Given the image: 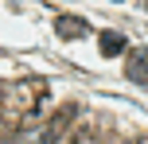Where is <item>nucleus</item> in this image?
Masks as SVG:
<instances>
[{"instance_id": "1", "label": "nucleus", "mask_w": 148, "mask_h": 144, "mask_svg": "<svg viewBox=\"0 0 148 144\" xmlns=\"http://www.w3.org/2000/svg\"><path fill=\"white\" fill-rule=\"evenodd\" d=\"M51 86L43 78H20L8 90H0V132H12L27 117H39V101H47Z\"/></svg>"}, {"instance_id": "2", "label": "nucleus", "mask_w": 148, "mask_h": 144, "mask_svg": "<svg viewBox=\"0 0 148 144\" xmlns=\"http://www.w3.org/2000/svg\"><path fill=\"white\" fill-rule=\"evenodd\" d=\"M78 101H66V105H59L51 117H47L43 125H39V144H62L74 132V121H78Z\"/></svg>"}, {"instance_id": "3", "label": "nucleus", "mask_w": 148, "mask_h": 144, "mask_svg": "<svg viewBox=\"0 0 148 144\" xmlns=\"http://www.w3.org/2000/svg\"><path fill=\"white\" fill-rule=\"evenodd\" d=\"M125 74L133 78V82L148 86V47H133V51H125Z\"/></svg>"}, {"instance_id": "4", "label": "nucleus", "mask_w": 148, "mask_h": 144, "mask_svg": "<svg viewBox=\"0 0 148 144\" xmlns=\"http://www.w3.org/2000/svg\"><path fill=\"white\" fill-rule=\"evenodd\" d=\"M55 31H59L62 39H86L90 23L82 20V16H59V20H55Z\"/></svg>"}, {"instance_id": "5", "label": "nucleus", "mask_w": 148, "mask_h": 144, "mask_svg": "<svg viewBox=\"0 0 148 144\" xmlns=\"http://www.w3.org/2000/svg\"><path fill=\"white\" fill-rule=\"evenodd\" d=\"M97 47H101V55H105V59H121V55L129 51L121 31H101V35H97Z\"/></svg>"}, {"instance_id": "6", "label": "nucleus", "mask_w": 148, "mask_h": 144, "mask_svg": "<svg viewBox=\"0 0 148 144\" xmlns=\"http://www.w3.org/2000/svg\"><path fill=\"white\" fill-rule=\"evenodd\" d=\"M74 144H109V136L101 132V125H82V129H74Z\"/></svg>"}, {"instance_id": "7", "label": "nucleus", "mask_w": 148, "mask_h": 144, "mask_svg": "<svg viewBox=\"0 0 148 144\" xmlns=\"http://www.w3.org/2000/svg\"><path fill=\"white\" fill-rule=\"evenodd\" d=\"M129 144H148V136H133V140H129Z\"/></svg>"}, {"instance_id": "8", "label": "nucleus", "mask_w": 148, "mask_h": 144, "mask_svg": "<svg viewBox=\"0 0 148 144\" xmlns=\"http://www.w3.org/2000/svg\"><path fill=\"white\" fill-rule=\"evenodd\" d=\"M0 90H4V86H0Z\"/></svg>"}]
</instances>
